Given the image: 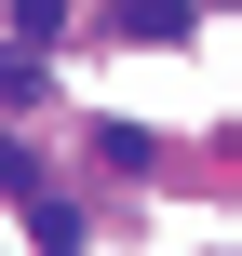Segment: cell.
Masks as SVG:
<instances>
[{
    "label": "cell",
    "mask_w": 242,
    "mask_h": 256,
    "mask_svg": "<svg viewBox=\"0 0 242 256\" xmlns=\"http://www.w3.org/2000/svg\"><path fill=\"white\" fill-rule=\"evenodd\" d=\"M108 27H121V40H175V27H189V0H108Z\"/></svg>",
    "instance_id": "6da1fadb"
},
{
    "label": "cell",
    "mask_w": 242,
    "mask_h": 256,
    "mask_svg": "<svg viewBox=\"0 0 242 256\" xmlns=\"http://www.w3.org/2000/svg\"><path fill=\"white\" fill-rule=\"evenodd\" d=\"M0 202H40V162L27 148H0Z\"/></svg>",
    "instance_id": "7a4b0ae2"
}]
</instances>
